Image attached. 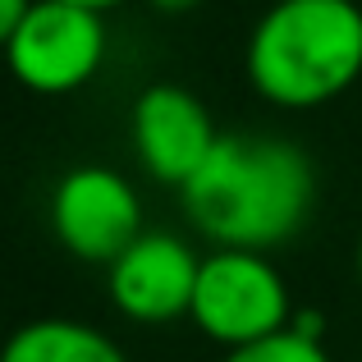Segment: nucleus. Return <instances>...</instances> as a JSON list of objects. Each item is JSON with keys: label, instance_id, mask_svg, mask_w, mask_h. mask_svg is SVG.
<instances>
[{"label": "nucleus", "instance_id": "obj_1", "mask_svg": "<svg viewBox=\"0 0 362 362\" xmlns=\"http://www.w3.org/2000/svg\"><path fill=\"white\" fill-rule=\"evenodd\" d=\"M179 202L216 247L271 252L303 234L317 202V170L289 138L221 133L206 165L179 188Z\"/></svg>", "mask_w": 362, "mask_h": 362}, {"label": "nucleus", "instance_id": "obj_2", "mask_svg": "<svg viewBox=\"0 0 362 362\" xmlns=\"http://www.w3.org/2000/svg\"><path fill=\"white\" fill-rule=\"evenodd\" d=\"M243 74L280 110H317L362 78L358 0H271L243 46Z\"/></svg>", "mask_w": 362, "mask_h": 362}, {"label": "nucleus", "instance_id": "obj_3", "mask_svg": "<svg viewBox=\"0 0 362 362\" xmlns=\"http://www.w3.org/2000/svg\"><path fill=\"white\" fill-rule=\"evenodd\" d=\"M188 321L225 354L280 335L293 326V298L284 275L266 252L211 247L197 266V289Z\"/></svg>", "mask_w": 362, "mask_h": 362}, {"label": "nucleus", "instance_id": "obj_4", "mask_svg": "<svg viewBox=\"0 0 362 362\" xmlns=\"http://www.w3.org/2000/svg\"><path fill=\"white\" fill-rule=\"evenodd\" d=\"M5 64L18 88L37 97H69L88 88L106 64V14L60 0H37L5 46Z\"/></svg>", "mask_w": 362, "mask_h": 362}, {"label": "nucleus", "instance_id": "obj_5", "mask_svg": "<svg viewBox=\"0 0 362 362\" xmlns=\"http://www.w3.org/2000/svg\"><path fill=\"white\" fill-rule=\"evenodd\" d=\"M142 225V197L119 170L74 165L51 188V234L78 262L110 266L129 247Z\"/></svg>", "mask_w": 362, "mask_h": 362}, {"label": "nucleus", "instance_id": "obj_6", "mask_svg": "<svg viewBox=\"0 0 362 362\" xmlns=\"http://www.w3.org/2000/svg\"><path fill=\"white\" fill-rule=\"evenodd\" d=\"M129 142L138 165L156 184L184 188L216 151L221 129L202 106V97H193L179 83H151L129 110Z\"/></svg>", "mask_w": 362, "mask_h": 362}, {"label": "nucleus", "instance_id": "obj_7", "mask_svg": "<svg viewBox=\"0 0 362 362\" xmlns=\"http://www.w3.org/2000/svg\"><path fill=\"white\" fill-rule=\"evenodd\" d=\"M202 257L188 247V239L170 230H142L115 262L106 266V289L119 317L138 326H165L188 317L197 289Z\"/></svg>", "mask_w": 362, "mask_h": 362}, {"label": "nucleus", "instance_id": "obj_8", "mask_svg": "<svg viewBox=\"0 0 362 362\" xmlns=\"http://www.w3.org/2000/svg\"><path fill=\"white\" fill-rule=\"evenodd\" d=\"M0 362H129V354L106 335L74 317H37L5 335Z\"/></svg>", "mask_w": 362, "mask_h": 362}, {"label": "nucleus", "instance_id": "obj_9", "mask_svg": "<svg viewBox=\"0 0 362 362\" xmlns=\"http://www.w3.org/2000/svg\"><path fill=\"white\" fill-rule=\"evenodd\" d=\"M221 362H335L326 354V344L312 335H298V330H280V335L262 339V344H247V349H234L225 354Z\"/></svg>", "mask_w": 362, "mask_h": 362}, {"label": "nucleus", "instance_id": "obj_10", "mask_svg": "<svg viewBox=\"0 0 362 362\" xmlns=\"http://www.w3.org/2000/svg\"><path fill=\"white\" fill-rule=\"evenodd\" d=\"M33 5H37V0H0V51L9 46V37L18 33V23L28 18Z\"/></svg>", "mask_w": 362, "mask_h": 362}, {"label": "nucleus", "instance_id": "obj_11", "mask_svg": "<svg viewBox=\"0 0 362 362\" xmlns=\"http://www.w3.org/2000/svg\"><path fill=\"white\" fill-rule=\"evenodd\" d=\"M156 14H188V9H197L202 0H147Z\"/></svg>", "mask_w": 362, "mask_h": 362}, {"label": "nucleus", "instance_id": "obj_12", "mask_svg": "<svg viewBox=\"0 0 362 362\" xmlns=\"http://www.w3.org/2000/svg\"><path fill=\"white\" fill-rule=\"evenodd\" d=\"M60 5H78V9H92V14H110V9H119L124 0H60Z\"/></svg>", "mask_w": 362, "mask_h": 362}, {"label": "nucleus", "instance_id": "obj_13", "mask_svg": "<svg viewBox=\"0 0 362 362\" xmlns=\"http://www.w3.org/2000/svg\"><path fill=\"white\" fill-rule=\"evenodd\" d=\"M354 271H358V284H362V239H358V252H354Z\"/></svg>", "mask_w": 362, "mask_h": 362}]
</instances>
